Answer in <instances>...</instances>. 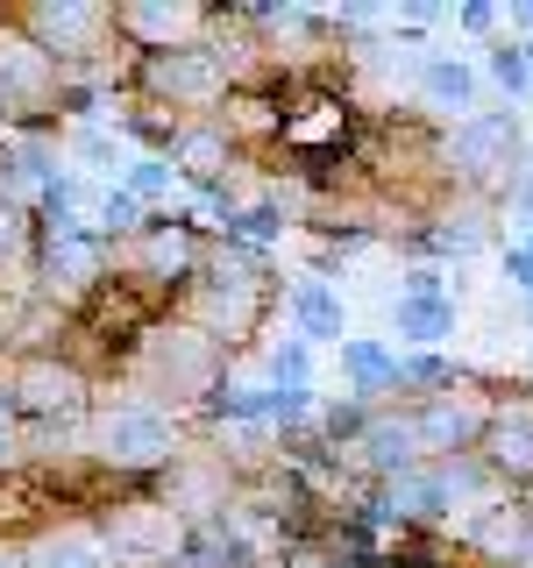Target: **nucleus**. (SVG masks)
Here are the masks:
<instances>
[{
    "label": "nucleus",
    "mask_w": 533,
    "mask_h": 568,
    "mask_svg": "<svg viewBox=\"0 0 533 568\" xmlns=\"http://www.w3.org/2000/svg\"><path fill=\"white\" fill-rule=\"evenodd\" d=\"M491 71H497V85H512V93H520L533 64H526V50H512V43H505V50H491Z\"/></svg>",
    "instance_id": "ddd939ff"
},
{
    "label": "nucleus",
    "mask_w": 533,
    "mask_h": 568,
    "mask_svg": "<svg viewBox=\"0 0 533 568\" xmlns=\"http://www.w3.org/2000/svg\"><path fill=\"white\" fill-rule=\"evenodd\" d=\"M526 64H533V50H526Z\"/></svg>",
    "instance_id": "a878e982"
},
{
    "label": "nucleus",
    "mask_w": 533,
    "mask_h": 568,
    "mask_svg": "<svg viewBox=\"0 0 533 568\" xmlns=\"http://www.w3.org/2000/svg\"><path fill=\"white\" fill-rule=\"evenodd\" d=\"M50 398H71V377H43V369H36V377H29V405H50Z\"/></svg>",
    "instance_id": "f3484780"
},
{
    "label": "nucleus",
    "mask_w": 533,
    "mask_h": 568,
    "mask_svg": "<svg viewBox=\"0 0 533 568\" xmlns=\"http://www.w3.org/2000/svg\"><path fill=\"white\" fill-rule=\"evenodd\" d=\"M391 497H399V511H434L441 497V476H399V484H391Z\"/></svg>",
    "instance_id": "f8f14e48"
},
{
    "label": "nucleus",
    "mask_w": 533,
    "mask_h": 568,
    "mask_svg": "<svg viewBox=\"0 0 533 568\" xmlns=\"http://www.w3.org/2000/svg\"><path fill=\"white\" fill-rule=\"evenodd\" d=\"M342 363L355 369V384H363V390H370V384H384V377H399V355H384L378 342H349V348H342Z\"/></svg>",
    "instance_id": "6e6552de"
},
{
    "label": "nucleus",
    "mask_w": 533,
    "mask_h": 568,
    "mask_svg": "<svg viewBox=\"0 0 533 568\" xmlns=\"http://www.w3.org/2000/svg\"><path fill=\"white\" fill-rule=\"evenodd\" d=\"M271 369H278V390H299V384H306V348H299V342H292V348H278V355H271Z\"/></svg>",
    "instance_id": "4468645a"
},
{
    "label": "nucleus",
    "mask_w": 533,
    "mask_h": 568,
    "mask_svg": "<svg viewBox=\"0 0 533 568\" xmlns=\"http://www.w3.org/2000/svg\"><path fill=\"white\" fill-rule=\"evenodd\" d=\"M0 568H8V555H0Z\"/></svg>",
    "instance_id": "393cba45"
},
{
    "label": "nucleus",
    "mask_w": 533,
    "mask_h": 568,
    "mask_svg": "<svg viewBox=\"0 0 533 568\" xmlns=\"http://www.w3.org/2000/svg\"><path fill=\"white\" fill-rule=\"evenodd\" d=\"M178 22H185V14H164V8H135V29H150V36H164V29H178Z\"/></svg>",
    "instance_id": "412c9836"
},
{
    "label": "nucleus",
    "mask_w": 533,
    "mask_h": 568,
    "mask_svg": "<svg viewBox=\"0 0 533 568\" xmlns=\"http://www.w3.org/2000/svg\"><path fill=\"white\" fill-rule=\"evenodd\" d=\"M36 22H43L50 36H79V29H93V14H86V8H43Z\"/></svg>",
    "instance_id": "2eb2a0df"
},
{
    "label": "nucleus",
    "mask_w": 533,
    "mask_h": 568,
    "mask_svg": "<svg viewBox=\"0 0 533 568\" xmlns=\"http://www.w3.org/2000/svg\"><path fill=\"white\" fill-rule=\"evenodd\" d=\"M470 434H476L470 405H426V413L413 419V440H426V448H462Z\"/></svg>",
    "instance_id": "423d86ee"
},
{
    "label": "nucleus",
    "mask_w": 533,
    "mask_h": 568,
    "mask_svg": "<svg viewBox=\"0 0 533 568\" xmlns=\"http://www.w3.org/2000/svg\"><path fill=\"white\" fill-rule=\"evenodd\" d=\"M512 114H470L455 129V164L470 171V178H484V171H497V164H512Z\"/></svg>",
    "instance_id": "7ed1b4c3"
},
{
    "label": "nucleus",
    "mask_w": 533,
    "mask_h": 568,
    "mask_svg": "<svg viewBox=\"0 0 533 568\" xmlns=\"http://www.w3.org/2000/svg\"><path fill=\"white\" fill-rule=\"evenodd\" d=\"M100 221L107 227H135V200H129V192H107V200H100Z\"/></svg>",
    "instance_id": "6ab92c4d"
},
{
    "label": "nucleus",
    "mask_w": 533,
    "mask_h": 568,
    "mask_svg": "<svg viewBox=\"0 0 533 568\" xmlns=\"http://www.w3.org/2000/svg\"><path fill=\"white\" fill-rule=\"evenodd\" d=\"M491 462L512 476H533V413H505L491 426Z\"/></svg>",
    "instance_id": "39448f33"
},
{
    "label": "nucleus",
    "mask_w": 533,
    "mask_h": 568,
    "mask_svg": "<svg viewBox=\"0 0 533 568\" xmlns=\"http://www.w3.org/2000/svg\"><path fill=\"white\" fill-rule=\"evenodd\" d=\"M171 185V164H135L129 171V200H135V192H164Z\"/></svg>",
    "instance_id": "a211bd4d"
},
{
    "label": "nucleus",
    "mask_w": 533,
    "mask_h": 568,
    "mask_svg": "<svg viewBox=\"0 0 533 568\" xmlns=\"http://www.w3.org/2000/svg\"><path fill=\"white\" fill-rule=\"evenodd\" d=\"M157 85H171V93H207V85H213V64H200V58H164V64H157Z\"/></svg>",
    "instance_id": "9d476101"
},
{
    "label": "nucleus",
    "mask_w": 533,
    "mask_h": 568,
    "mask_svg": "<svg viewBox=\"0 0 533 568\" xmlns=\"http://www.w3.org/2000/svg\"><path fill=\"white\" fill-rule=\"evenodd\" d=\"M100 440H107L114 462H157V455H171V419L150 413V405H121V413L100 426Z\"/></svg>",
    "instance_id": "f257e3e1"
},
{
    "label": "nucleus",
    "mask_w": 533,
    "mask_h": 568,
    "mask_svg": "<svg viewBox=\"0 0 533 568\" xmlns=\"http://www.w3.org/2000/svg\"><path fill=\"white\" fill-rule=\"evenodd\" d=\"M476 242H484V227H476L470 213H462L455 227H441V248H476Z\"/></svg>",
    "instance_id": "aec40b11"
},
{
    "label": "nucleus",
    "mask_w": 533,
    "mask_h": 568,
    "mask_svg": "<svg viewBox=\"0 0 533 568\" xmlns=\"http://www.w3.org/2000/svg\"><path fill=\"white\" fill-rule=\"evenodd\" d=\"M505 277L520 284V292H533V235H526L520 248H505Z\"/></svg>",
    "instance_id": "dca6fc26"
},
{
    "label": "nucleus",
    "mask_w": 533,
    "mask_h": 568,
    "mask_svg": "<svg viewBox=\"0 0 533 568\" xmlns=\"http://www.w3.org/2000/svg\"><path fill=\"white\" fill-rule=\"evenodd\" d=\"M292 320H299L306 342H334V334H342V298L320 277H306V284H292Z\"/></svg>",
    "instance_id": "20e7f679"
},
{
    "label": "nucleus",
    "mask_w": 533,
    "mask_h": 568,
    "mask_svg": "<svg viewBox=\"0 0 533 568\" xmlns=\"http://www.w3.org/2000/svg\"><path fill=\"white\" fill-rule=\"evenodd\" d=\"M413 448H420V440H413V419H399V426H370V455H378V462H413Z\"/></svg>",
    "instance_id": "9b49d317"
},
{
    "label": "nucleus",
    "mask_w": 533,
    "mask_h": 568,
    "mask_svg": "<svg viewBox=\"0 0 533 568\" xmlns=\"http://www.w3.org/2000/svg\"><path fill=\"white\" fill-rule=\"evenodd\" d=\"M14 242V206H0V248Z\"/></svg>",
    "instance_id": "5701e85b"
},
{
    "label": "nucleus",
    "mask_w": 533,
    "mask_h": 568,
    "mask_svg": "<svg viewBox=\"0 0 533 568\" xmlns=\"http://www.w3.org/2000/svg\"><path fill=\"white\" fill-rule=\"evenodd\" d=\"M391 320H399V334H405V342H441V334L455 327V306L441 298V277H434V271H413V284L399 292Z\"/></svg>",
    "instance_id": "f03ea898"
},
{
    "label": "nucleus",
    "mask_w": 533,
    "mask_h": 568,
    "mask_svg": "<svg viewBox=\"0 0 533 568\" xmlns=\"http://www.w3.org/2000/svg\"><path fill=\"white\" fill-rule=\"evenodd\" d=\"M29 568H100V547H93V540H79V532H64V540L36 547V561H29Z\"/></svg>",
    "instance_id": "1a4fd4ad"
},
{
    "label": "nucleus",
    "mask_w": 533,
    "mask_h": 568,
    "mask_svg": "<svg viewBox=\"0 0 533 568\" xmlns=\"http://www.w3.org/2000/svg\"><path fill=\"white\" fill-rule=\"evenodd\" d=\"M426 100H434V106H455V114L462 121H470V100H476V79H470V71H462V64H449V58H434V64H426Z\"/></svg>",
    "instance_id": "0eeeda50"
},
{
    "label": "nucleus",
    "mask_w": 533,
    "mask_h": 568,
    "mask_svg": "<svg viewBox=\"0 0 533 568\" xmlns=\"http://www.w3.org/2000/svg\"><path fill=\"white\" fill-rule=\"evenodd\" d=\"M0 455H8V426H0Z\"/></svg>",
    "instance_id": "b1692460"
},
{
    "label": "nucleus",
    "mask_w": 533,
    "mask_h": 568,
    "mask_svg": "<svg viewBox=\"0 0 533 568\" xmlns=\"http://www.w3.org/2000/svg\"><path fill=\"white\" fill-rule=\"evenodd\" d=\"M235 227H242V235H249V242H271V235H278V221H271V213H242V221H235Z\"/></svg>",
    "instance_id": "4be33fe9"
}]
</instances>
